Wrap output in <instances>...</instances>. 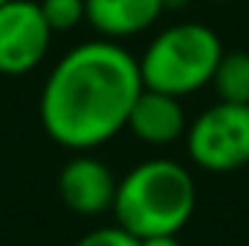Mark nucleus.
I'll return each instance as SVG.
<instances>
[{"label":"nucleus","instance_id":"nucleus-1","mask_svg":"<svg viewBox=\"0 0 249 246\" xmlns=\"http://www.w3.org/2000/svg\"><path fill=\"white\" fill-rule=\"evenodd\" d=\"M142 93L139 61L116 41L72 47L41 90V124L61 148L90 151L113 139Z\"/></svg>","mask_w":249,"mask_h":246},{"label":"nucleus","instance_id":"nucleus-2","mask_svg":"<svg viewBox=\"0 0 249 246\" xmlns=\"http://www.w3.org/2000/svg\"><path fill=\"white\" fill-rule=\"evenodd\" d=\"M194 206L197 188L188 168L174 159H145L119 180L110 211L133 238H151L180 235L194 214Z\"/></svg>","mask_w":249,"mask_h":246},{"label":"nucleus","instance_id":"nucleus-3","mask_svg":"<svg viewBox=\"0 0 249 246\" xmlns=\"http://www.w3.org/2000/svg\"><path fill=\"white\" fill-rule=\"evenodd\" d=\"M220 55L223 44L214 29L197 20L174 23L145 47L139 58L142 87L177 99L191 96L212 81Z\"/></svg>","mask_w":249,"mask_h":246},{"label":"nucleus","instance_id":"nucleus-4","mask_svg":"<svg viewBox=\"0 0 249 246\" xmlns=\"http://www.w3.org/2000/svg\"><path fill=\"white\" fill-rule=\"evenodd\" d=\"M186 148L197 168L229 174L249 165V105L217 102L186 127Z\"/></svg>","mask_w":249,"mask_h":246},{"label":"nucleus","instance_id":"nucleus-5","mask_svg":"<svg viewBox=\"0 0 249 246\" xmlns=\"http://www.w3.org/2000/svg\"><path fill=\"white\" fill-rule=\"evenodd\" d=\"M53 41L35 0H6L0 6V75H26L44 61Z\"/></svg>","mask_w":249,"mask_h":246},{"label":"nucleus","instance_id":"nucleus-6","mask_svg":"<svg viewBox=\"0 0 249 246\" xmlns=\"http://www.w3.org/2000/svg\"><path fill=\"white\" fill-rule=\"evenodd\" d=\"M119 180L113 171L96 157H75L58 174V194L64 206L81 217H96L113 209Z\"/></svg>","mask_w":249,"mask_h":246},{"label":"nucleus","instance_id":"nucleus-7","mask_svg":"<svg viewBox=\"0 0 249 246\" xmlns=\"http://www.w3.org/2000/svg\"><path fill=\"white\" fill-rule=\"evenodd\" d=\"M124 127L145 145H174L180 136H186L188 127L183 99L142 87Z\"/></svg>","mask_w":249,"mask_h":246},{"label":"nucleus","instance_id":"nucleus-8","mask_svg":"<svg viewBox=\"0 0 249 246\" xmlns=\"http://www.w3.org/2000/svg\"><path fill=\"white\" fill-rule=\"evenodd\" d=\"M165 12L162 0H84V20L107 41L151 29Z\"/></svg>","mask_w":249,"mask_h":246},{"label":"nucleus","instance_id":"nucleus-9","mask_svg":"<svg viewBox=\"0 0 249 246\" xmlns=\"http://www.w3.org/2000/svg\"><path fill=\"white\" fill-rule=\"evenodd\" d=\"M217 93V102L249 105V53H223L209 81Z\"/></svg>","mask_w":249,"mask_h":246},{"label":"nucleus","instance_id":"nucleus-10","mask_svg":"<svg viewBox=\"0 0 249 246\" xmlns=\"http://www.w3.org/2000/svg\"><path fill=\"white\" fill-rule=\"evenodd\" d=\"M41 15L47 20V26L55 32L75 29L84 20V0H41Z\"/></svg>","mask_w":249,"mask_h":246},{"label":"nucleus","instance_id":"nucleus-11","mask_svg":"<svg viewBox=\"0 0 249 246\" xmlns=\"http://www.w3.org/2000/svg\"><path fill=\"white\" fill-rule=\"evenodd\" d=\"M75 246H139V238H133L116 223V226H99V229L87 232Z\"/></svg>","mask_w":249,"mask_h":246},{"label":"nucleus","instance_id":"nucleus-12","mask_svg":"<svg viewBox=\"0 0 249 246\" xmlns=\"http://www.w3.org/2000/svg\"><path fill=\"white\" fill-rule=\"evenodd\" d=\"M139 246H183L177 235H151V238H139Z\"/></svg>","mask_w":249,"mask_h":246},{"label":"nucleus","instance_id":"nucleus-13","mask_svg":"<svg viewBox=\"0 0 249 246\" xmlns=\"http://www.w3.org/2000/svg\"><path fill=\"white\" fill-rule=\"evenodd\" d=\"M188 0H162V6L165 9H180V6H186Z\"/></svg>","mask_w":249,"mask_h":246},{"label":"nucleus","instance_id":"nucleus-14","mask_svg":"<svg viewBox=\"0 0 249 246\" xmlns=\"http://www.w3.org/2000/svg\"><path fill=\"white\" fill-rule=\"evenodd\" d=\"M212 3H226V0H212Z\"/></svg>","mask_w":249,"mask_h":246},{"label":"nucleus","instance_id":"nucleus-15","mask_svg":"<svg viewBox=\"0 0 249 246\" xmlns=\"http://www.w3.org/2000/svg\"><path fill=\"white\" fill-rule=\"evenodd\" d=\"M3 3H6V0H0V6H3Z\"/></svg>","mask_w":249,"mask_h":246},{"label":"nucleus","instance_id":"nucleus-16","mask_svg":"<svg viewBox=\"0 0 249 246\" xmlns=\"http://www.w3.org/2000/svg\"><path fill=\"white\" fill-rule=\"evenodd\" d=\"M247 246H249V244H247Z\"/></svg>","mask_w":249,"mask_h":246}]
</instances>
